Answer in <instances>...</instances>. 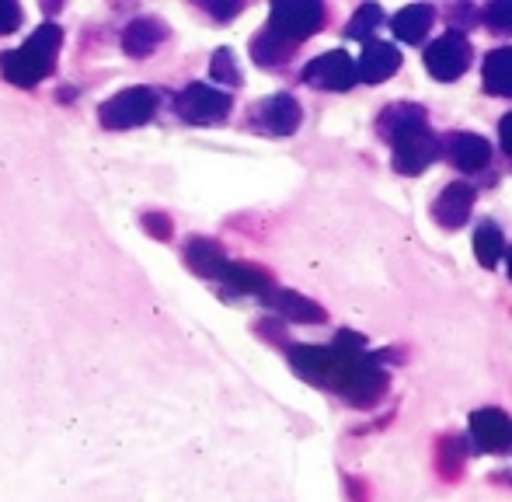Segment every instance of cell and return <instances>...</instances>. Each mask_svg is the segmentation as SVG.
<instances>
[{
  "mask_svg": "<svg viewBox=\"0 0 512 502\" xmlns=\"http://www.w3.org/2000/svg\"><path fill=\"white\" fill-rule=\"evenodd\" d=\"M377 129L391 140L394 147V168L401 175H422L439 157V140L425 126L422 105H391L377 119Z\"/></svg>",
  "mask_w": 512,
  "mask_h": 502,
  "instance_id": "1",
  "label": "cell"
},
{
  "mask_svg": "<svg viewBox=\"0 0 512 502\" xmlns=\"http://www.w3.org/2000/svg\"><path fill=\"white\" fill-rule=\"evenodd\" d=\"M60 46H63V28L56 21H42L18 49H4L0 53V74H4L7 84H14L21 91L39 88L46 77H53Z\"/></svg>",
  "mask_w": 512,
  "mask_h": 502,
  "instance_id": "2",
  "label": "cell"
},
{
  "mask_svg": "<svg viewBox=\"0 0 512 502\" xmlns=\"http://www.w3.org/2000/svg\"><path fill=\"white\" fill-rule=\"evenodd\" d=\"M161 109V95L147 84H136V88H122L112 98H105L98 105V123L105 129H140Z\"/></svg>",
  "mask_w": 512,
  "mask_h": 502,
  "instance_id": "3",
  "label": "cell"
},
{
  "mask_svg": "<svg viewBox=\"0 0 512 502\" xmlns=\"http://www.w3.org/2000/svg\"><path fill=\"white\" fill-rule=\"evenodd\" d=\"M175 112L182 123L189 126H220L230 119L234 112V98L227 91L213 88V84H185L182 91L175 95Z\"/></svg>",
  "mask_w": 512,
  "mask_h": 502,
  "instance_id": "4",
  "label": "cell"
},
{
  "mask_svg": "<svg viewBox=\"0 0 512 502\" xmlns=\"http://www.w3.org/2000/svg\"><path fill=\"white\" fill-rule=\"evenodd\" d=\"M321 21L324 7L317 0H279V4H272L265 32L290 42V46H300V42H307L321 28Z\"/></svg>",
  "mask_w": 512,
  "mask_h": 502,
  "instance_id": "5",
  "label": "cell"
},
{
  "mask_svg": "<svg viewBox=\"0 0 512 502\" xmlns=\"http://www.w3.org/2000/svg\"><path fill=\"white\" fill-rule=\"evenodd\" d=\"M248 123L262 136H293L304 123V109H300V102L293 95L279 91V95H269L251 105Z\"/></svg>",
  "mask_w": 512,
  "mask_h": 502,
  "instance_id": "6",
  "label": "cell"
},
{
  "mask_svg": "<svg viewBox=\"0 0 512 502\" xmlns=\"http://www.w3.org/2000/svg\"><path fill=\"white\" fill-rule=\"evenodd\" d=\"M300 81L310 84L317 91H349L356 88V63L345 49H328V53L314 56L304 70H300Z\"/></svg>",
  "mask_w": 512,
  "mask_h": 502,
  "instance_id": "7",
  "label": "cell"
},
{
  "mask_svg": "<svg viewBox=\"0 0 512 502\" xmlns=\"http://www.w3.org/2000/svg\"><path fill=\"white\" fill-rule=\"evenodd\" d=\"M471 42L464 32H446L439 35L432 46H425V70L436 81H457L467 67H471Z\"/></svg>",
  "mask_w": 512,
  "mask_h": 502,
  "instance_id": "8",
  "label": "cell"
},
{
  "mask_svg": "<svg viewBox=\"0 0 512 502\" xmlns=\"http://www.w3.org/2000/svg\"><path fill=\"white\" fill-rule=\"evenodd\" d=\"M168 39H171L168 21L157 18V14H136V18H129L126 25H122L119 46L129 60H147V56H154Z\"/></svg>",
  "mask_w": 512,
  "mask_h": 502,
  "instance_id": "9",
  "label": "cell"
},
{
  "mask_svg": "<svg viewBox=\"0 0 512 502\" xmlns=\"http://www.w3.org/2000/svg\"><path fill=\"white\" fill-rule=\"evenodd\" d=\"M471 436L485 454H506L512 450V419L502 408H478L471 415Z\"/></svg>",
  "mask_w": 512,
  "mask_h": 502,
  "instance_id": "10",
  "label": "cell"
},
{
  "mask_svg": "<svg viewBox=\"0 0 512 502\" xmlns=\"http://www.w3.org/2000/svg\"><path fill=\"white\" fill-rule=\"evenodd\" d=\"M258 300H262L269 311H276L279 318L297 321V325H321V321H328L324 307L317 304V300L304 297V293H297V290H279V286H272V290L262 293Z\"/></svg>",
  "mask_w": 512,
  "mask_h": 502,
  "instance_id": "11",
  "label": "cell"
},
{
  "mask_svg": "<svg viewBox=\"0 0 512 502\" xmlns=\"http://www.w3.org/2000/svg\"><path fill=\"white\" fill-rule=\"evenodd\" d=\"M182 258H185V265H189V269L196 272L199 279H209V283H220L223 269H227V262H230L220 241L199 238V234H192V238L185 241Z\"/></svg>",
  "mask_w": 512,
  "mask_h": 502,
  "instance_id": "12",
  "label": "cell"
},
{
  "mask_svg": "<svg viewBox=\"0 0 512 502\" xmlns=\"http://www.w3.org/2000/svg\"><path fill=\"white\" fill-rule=\"evenodd\" d=\"M474 185L467 182H450L443 192H439V199L432 203V217L439 220V224L446 227V231H457L460 224H464L467 217H471L474 210Z\"/></svg>",
  "mask_w": 512,
  "mask_h": 502,
  "instance_id": "13",
  "label": "cell"
},
{
  "mask_svg": "<svg viewBox=\"0 0 512 502\" xmlns=\"http://www.w3.org/2000/svg\"><path fill=\"white\" fill-rule=\"evenodd\" d=\"M446 157L453 161V168L474 175L492 161V143L478 133H450L446 136Z\"/></svg>",
  "mask_w": 512,
  "mask_h": 502,
  "instance_id": "14",
  "label": "cell"
},
{
  "mask_svg": "<svg viewBox=\"0 0 512 502\" xmlns=\"http://www.w3.org/2000/svg\"><path fill=\"white\" fill-rule=\"evenodd\" d=\"M401 67V53L391 42H366L363 56L356 60V77L366 84H380L387 77H394Z\"/></svg>",
  "mask_w": 512,
  "mask_h": 502,
  "instance_id": "15",
  "label": "cell"
},
{
  "mask_svg": "<svg viewBox=\"0 0 512 502\" xmlns=\"http://www.w3.org/2000/svg\"><path fill=\"white\" fill-rule=\"evenodd\" d=\"M220 286H227L230 293H244V297H262V293H269L276 283H272V272L262 269V265L234 262V258H230L227 269H223Z\"/></svg>",
  "mask_w": 512,
  "mask_h": 502,
  "instance_id": "16",
  "label": "cell"
},
{
  "mask_svg": "<svg viewBox=\"0 0 512 502\" xmlns=\"http://www.w3.org/2000/svg\"><path fill=\"white\" fill-rule=\"evenodd\" d=\"M290 367L310 384H328L335 370V349L324 346H290Z\"/></svg>",
  "mask_w": 512,
  "mask_h": 502,
  "instance_id": "17",
  "label": "cell"
},
{
  "mask_svg": "<svg viewBox=\"0 0 512 502\" xmlns=\"http://www.w3.org/2000/svg\"><path fill=\"white\" fill-rule=\"evenodd\" d=\"M432 18H436V7H432V4H408L391 18V28H394V35H398L401 42L415 46V42H422L425 35H429Z\"/></svg>",
  "mask_w": 512,
  "mask_h": 502,
  "instance_id": "18",
  "label": "cell"
},
{
  "mask_svg": "<svg viewBox=\"0 0 512 502\" xmlns=\"http://www.w3.org/2000/svg\"><path fill=\"white\" fill-rule=\"evenodd\" d=\"M481 77H485V91H488V95L512 98V46L492 49V53L485 56Z\"/></svg>",
  "mask_w": 512,
  "mask_h": 502,
  "instance_id": "19",
  "label": "cell"
},
{
  "mask_svg": "<svg viewBox=\"0 0 512 502\" xmlns=\"http://www.w3.org/2000/svg\"><path fill=\"white\" fill-rule=\"evenodd\" d=\"M293 49L297 46H290V42H283V39H276L272 32H258L255 39H251V60L258 63V67H283V63H290V56H293Z\"/></svg>",
  "mask_w": 512,
  "mask_h": 502,
  "instance_id": "20",
  "label": "cell"
},
{
  "mask_svg": "<svg viewBox=\"0 0 512 502\" xmlns=\"http://www.w3.org/2000/svg\"><path fill=\"white\" fill-rule=\"evenodd\" d=\"M474 255H478V262L485 265V269H495V265L502 262V255H506V238H502L499 224L485 220V224L474 231Z\"/></svg>",
  "mask_w": 512,
  "mask_h": 502,
  "instance_id": "21",
  "label": "cell"
},
{
  "mask_svg": "<svg viewBox=\"0 0 512 502\" xmlns=\"http://www.w3.org/2000/svg\"><path fill=\"white\" fill-rule=\"evenodd\" d=\"M384 25V7H377V4H363L356 14L349 18V25H345V35L349 39H370L377 28Z\"/></svg>",
  "mask_w": 512,
  "mask_h": 502,
  "instance_id": "22",
  "label": "cell"
},
{
  "mask_svg": "<svg viewBox=\"0 0 512 502\" xmlns=\"http://www.w3.org/2000/svg\"><path fill=\"white\" fill-rule=\"evenodd\" d=\"M209 77H213L216 84H227V88H241V67H237L234 53L230 49H216L213 60H209Z\"/></svg>",
  "mask_w": 512,
  "mask_h": 502,
  "instance_id": "23",
  "label": "cell"
},
{
  "mask_svg": "<svg viewBox=\"0 0 512 502\" xmlns=\"http://www.w3.org/2000/svg\"><path fill=\"white\" fill-rule=\"evenodd\" d=\"M439 468H443L446 478H457L460 471H464V440L446 436V440L439 443Z\"/></svg>",
  "mask_w": 512,
  "mask_h": 502,
  "instance_id": "24",
  "label": "cell"
},
{
  "mask_svg": "<svg viewBox=\"0 0 512 502\" xmlns=\"http://www.w3.org/2000/svg\"><path fill=\"white\" fill-rule=\"evenodd\" d=\"M140 227H143V234H150V238L161 241V245H168V241L175 238V220H171L168 213H161V210H147V213H143Z\"/></svg>",
  "mask_w": 512,
  "mask_h": 502,
  "instance_id": "25",
  "label": "cell"
},
{
  "mask_svg": "<svg viewBox=\"0 0 512 502\" xmlns=\"http://www.w3.org/2000/svg\"><path fill=\"white\" fill-rule=\"evenodd\" d=\"M485 25L499 35H512V0H495V4H488Z\"/></svg>",
  "mask_w": 512,
  "mask_h": 502,
  "instance_id": "26",
  "label": "cell"
},
{
  "mask_svg": "<svg viewBox=\"0 0 512 502\" xmlns=\"http://www.w3.org/2000/svg\"><path fill=\"white\" fill-rule=\"evenodd\" d=\"M25 25V7L14 0H0V35H11Z\"/></svg>",
  "mask_w": 512,
  "mask_h": 502,
  "instance_id": "27",
  "label": "cell"
},
{
  "mask_svg": "<svg viewBox=\"0 0 512 502\" xmlns=\"http://www.w3.org/2000/svg\"><path fill=\"white\" fill-rule=\"evenodd\" d=\"M213 18H220V21H227V18H234V14H241V4H230V7H216V4H203Z\"/></svg>",
  "mask_w": 512,
  "mask_h": 502,
  "instance_id": "28",
  "label": "cell"
},
{
  "mask_svg": "<svg viewBox=\"0 0 512 502\" xmlns=\"http://www.w3.org/2000/svg\"><path fill=\"white\" fill-rule=\"evenodd\" d=\"M499 140H502V147H506V154H512V112L499 123Z\"/></svg>",
  "mask_w": 512,
  "mask_h": 502,
  "instance_id": "29",
  "label": "cell"
},
{
  "mask_svg": "<svg viewBox=\"0 0 512 502\" xmlns=\"http://www.w3.org/2000/svg\"><path fill=\"white\" fill-rule=\"evenodd\" d=\"M506 258H509V276H512V248H506Z\"/></svg>",
  "mask_w": 512,
  "mask_h": 502,
  "instance_id": "30",
  "label": "cell"
}]
</instances>
